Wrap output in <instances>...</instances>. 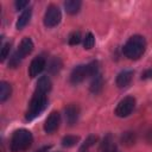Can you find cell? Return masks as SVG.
Segmentation results:
<instances>
[{"label": "cell", "mask_w": 152, "mask_h": 152, "mask_svg": "<svg viewBox=\"0 0 152 152\" xmlns=\"http://www.w3.org/2000/svg\"><path fill=\"white\" fill-rule=\"evenodd\" d=\"M134 108H135V99L133 96H125L118 102L114 109V114L118 118H127L133 113Z\"/></svg>", "instance_id": "7"}, {"label": "cell", "mask_w": 152, "mask_h": 152, "mask_svg": "<svg viewBox=\"0 0 152 152\" xmlns=\"http://www.w3.org/2000/svg\"><path fill=\"white\" fill-rule=\"evenodd\" d=\"M31 17H32V8L31 7H27L26 10H24L20 15L18 17L17 19V23H15V27L17 30H23L31 20Z\"/></svg>", "instance_id": "12"}, {"label": "cell", "mask_w": 152, "mask_h": 152, "mask_svg": "<svg viewBox=\"0 0 152 152\" xmlns=\"http://www.w3.org/2000/svg\"><path fill=\"white\" fill-rule=\"evenodd\" d=\"M103 86H104V83H103V77L101 76V74H97V75H95L94 77H91V82H90V86H89V90H90V93L97 95V94H100V93L102 91Z\"/></svg>", "instance_id": "13"}, {"label": "cell", "mask_w": 152, "mask_h": 152, "mask_svg": "<svg viewBox=\"0 0 152 152\" xmlns=\"http://www.w3.org/2000/svg\"><path fill=\"white\" fill-rule=\"evenodd\" d=\"M147 48V43L144 36L133 34L131 36L122 46V53L126 58L131 61H137L145 53Z\"/></svg>", "instance_id": "1"}, {"label": "cell", "mask_w": 152, "mask_h": 152, "mask_svg": "<svg viewBox=\"0 0 152 152\" xmlns=\"http://www.w3.org/2000/svg\"><path fill=\"white\" fill-rule=\"evenodd\" d=\"M94 45H95V37H94V34L91 32L86 33V36L83 38V48L86 50H90Z\"/></svg>", "instance_id": "20"}, {"label": "cell", "mask_w": 152, "mask_h": 152, "mask_svg": "<svg viewBox=\"0 0 152 152\" xmlns=\"http://www.w3.org/2000/svg\"><path fill=\"white\" fill-rule=\"evenodd\" d=\"M48 103H49L48 94L34 89V93H33V95L30 100L28 108H27L26 114H25V119L27 121H32L33 119L39 116L46 109Z\"/></svg>", "instance_id": "2"}, {"label": "cell", "mask_w": 152, "mask_h": 152, "mask_svg": "<svg viewBox=\"0 0 152 152\" xmlns=\"http://www.w3.org/2000/svg\"><path fill=\"white\" fill-rule=\"evenodd\" d=\"M64 116L69 126H75L80 118V107L76 103H70L64 109Z\"/></svg>", "instance_id": "10"}, {"label": "cell", "mask_w": 152, "mask_h": 152, "mask_svg": "<svg viewBox=\"0 0 152 152\" xmlns=\"http://www.w3.org/2000/svg\"><path fill=\"white\" fill-rule=\"evenodd\" d=\"M52 152H59V151H52Z\"/></svg>", "instance_id": "29"}, {"label": "cell", "mask_w": 152, "mask_h": 152, "mask_svg": "<svg viewBox=\"0 0 152 152\" xmlns=\"http://www.w3.org/2000/svg\"><path fill=\"white\" fill-rule=\"evenodd\" d=\"M80 152H88V151H80Z\"/></svg>", "instance_id": "28"}, {"label": "cell", "mask_w": 152, "mask_h": 152, "mask_svg": "<svg viewBox=\"0 0 152 152\" xmlns=\"http://www.w3.org/2000/svg\"><path fill=\"white\" fill-rule=\"evenodd\" d=\"M148 78H152V68L146 69V70L141 74V80H148Z\"/></svg>", "instance_id": "26"}, {"label": "cell", "mask_w": 152, "mask_h": 152, "mask_svg": "<svg viewBox=\"0 0 152 152\" xmlns=\"http://www.w3.org/2000/svg\"><path fill=\"white\" fill-rule=\"evenodd\" d=\"M32 142V133L26 128H19L12 133L10 140V150L12 152H24L31 147Z\"/></svg>", "instance_id": "4"}, {"label": "cell", "mask_w": 152, "mask_h": 152, "mask_svg": "<svg viewBox=\"0 0 152 152\" xmlns=\"http://www.w3.org/2000/svg\"><path fill=\"white\" fill-rule=\"evenodd\" d=\"M99 74V62L91 61L88 64H78L70 72V83L77 86L88 77H94Z\"/></svg>", "instance_id": "3"}, {"label": "cell", "mask_w": 152, "mask_h": 152, "mask_svg": "<svg viewBox=\"0 0 152 152\" xmlns=\"http://www.w3.org/2000/svg\"><path fill=\"white\" fill-rule=\"evenodd\" d=\"M80 138L76 135H65L62 139V146L63 147H72L78 142Z\"/></svg>", "instance_id": "19"}, {"label": "cell", "mask_w": 152, "mask_h": 152, "mask_svg": "<svg viewBox=\"0 0 152 152\" xmlns=\"http://www.w3.org/2000/svg\"><path fill=\"white\" fill-rule=\"evenodd\" d=\"M34 45H33V42L30 37H24L18 46V49L15 50V52L10 57V61H8V66L10 68H17L21 61L32 52Z\"/></svg>", "instance_id": "5"}, {"label": "cell", "mask_w": 152, "mask_h": 152, "mask_svg": "<svg viewBox=\"0 0 152 152\" xmlns=\"http://www.w3.org/2000/svg\"><path fill=\"white\" fill-rule=\"evenodd\" d=\"M12 94V87L8 82L6 81H1L0 82V101L1 102H5L6 100L10 99Z\"/></svg>", "instance_id": "16"}, {"label": "cell", "mask_w": 152, "mask_h": 152, "mask_svg": "<svg viewBox=\"0 0 152 152\" xmlns=\"http://www.w3.org/2000/svg\"><path fill=\"white\" fill-rule=\"evenodd\" d=\"M28 1L27 0H17L15 2H14V7H15V10L17 11H24V10H26L27 8V6H28Z\"/></svg>", "instance_id": "24"}, {"label": "cell", "mask_w": 152, "mask_h": 152, "mask_svg": "<svg viewBox=\"0 0 152 152\" xmlns=\"http://www.w3.org/2000/svg\"><path fill=\"white\" fill-rule=\"evenodd\" d=\"M59 125H61V114L57 110H53L49 114V116L46 118V120L44 122V131L46 133L51 134L58 129Z\"/></svg>", "instance_id": "9"}, {"label": "cell", "mask_w": 152, "mask_h": 152, "mask_svg": "<svg viewBox=\"0 0 152 152\" xmlns=\"http://www.w3.org/2000/svg\"><path fill=\"white\" fill-rule=\"evenodd\" d=\"M81 40H82V36H81V32H78V31L71 32L68 37V43L70 45H77L81 43Z\"/></svg>", "instance_id": "22"}, {"label": "cell", "mask_w": 152, "mask_h": 152, "mask_svg": "<svg viewBox=\"0 0 152 152\" xmlns=\"http://www.w3.org/2000/svg\"><path fill=\"white\" fill-rule=\"evenodd\" d=\"M133 70H129V69H125L122 71H120L118 75H116V78H115V84L118 88L120 89H124V88H127L132 80H133Z\"/></svg>", "instance_id": "11"}, {"label": "cell", "mask_w": 152, "mask_h": 152, "mask_svg": "<svg viewBox=\"0 0 152 152\" xmlns=\"http://www.w3.org/2000/svg\"><path fill=\"white\" fill-rule=\"evenodd\" d=\"M122 144L125 142V144H133L134 142V134L133 133H131V132H127V133H125L124 135H122Z\"/></svg>", "instance_id": "25"}, {"label": "cell", "mask_w": 152, "mask_h": 152, "mask_svg": "<svg viewBox=\"0 0 152 152\" xmlns=\"http://www.w3.org/2000/svg\"><path fill=\"white\" fill-rule=\"evenodd\" d=\"M62 69V61L58 57H55L50 61V63L48 64V70L51 75H55L57 72H59V70Z\"/></svg>", "instance_id": "18"}, {"label": "cell", "mask_w": 152, "mask_h": 152, "mask_svg": "<svg viewBox=\"0 0 152 152\" xmlns=\"http://www.w3.org/2000/svg\"><path fill=\"white\" fill-rule=\"evenodd\" d=\"M96 140H97V138L95 135H88V138L82 142V145L80 147V151H88L89 147H91V146L95 145Z\"/></svg>", "instance_id": "21"}, {"label": "cell", "mask_w": 152, "mask_h": 152, "mask_svg": "<svg viewBox=\"0 0 152 152\" xmlns=\"http://www.w3.org/2000/svg\"><path fill=\"white\" fill-rule=\"evenodd\" d=\"M50 148H51V146H43V147H40L39 150H37L36 152H49Z\"/></svg>", "instance_id": "27"}, {"label": "cell", "mask_w": 152, "mask_h": 152, "mask_svg": "<svg viewBox=\"0 0 152 152\" xmlns=\"http://www.w3.org/2000/svg\"><path fill=\"white\" fill-rule=\"evenodd\" d=\"M61 20H62V12H61L59 7L53 4L49 5L46 7V11H45L44 18H43L44 26L48 28L56 27L57 25H59Z\"/></svg>", "instance_id": "6"}, {"label": "cell", "mask_w": 152, "mask_h": 152, "mask_svg": "<svg viewBox=\"0 0 152 152\" xmlns=\"http://www.w3.org/2000/svg\"><path fill=\"white\" fill-rule=\"evenodd\" d=\"M81 6H82V2L80 0H68L64 2V8H65V12L68 14H77L81 10Z\"/></svg>", "instance_id": "14"}, {"label": "cell", "mask_w": 152, "mask_h": 152, "mask_svg": "<svg viewBox=\"0 0 152 152\" xmlns=\"http://www.w3.org/2000/svg\"><path fill=\"white\" fill-rule=\"evenodd\" d=\"M45 68H46V58L43 55H38L31 61L28 65V76L31 78H34L38 75H40Z\"/></svg>", "instance_id": "8"}, {"label": "cell", "mask_w": 152, "mask_h": 152, "mask_svg": "<svg viewBox=\"0 0 152 152\" xmlns=\"http://www.w3.org/2000/svg\"><path fill=\"white\" fill-rule=\"evenodd\" d=\"M10 51H11V43L10 42L4 43L1 45V50H0V61L1 62L6 61V58L10 56Z\"/></svg>", "instance_id": "23"}, {"label": "cell", "mask_w": 152, "mask_h": 152, "mask_svg": "<svg viewBox=\"0 0 152 152\" xmlns=\"http://www.w3.org/2000/svg\"><path fill=\"white\" fill-rule=\"evenodd\" d=\"M36 90H39V91H43V93H46V94L51 90V81H50L48 75L40 76L38 78L37 86H36Z\"/></svg>", "instance_id": "15"}, {"label": "cell", "mask_w": 152, "mask_h": 152, "mask_svg": "<svg viewBox=\"0 0 152 152\" xmlns=\"http://www.w3.org/2000/svg\"><path fill=\"white\" fill-rule=\"evenodd\" d=\"M101 152H118L115 145L113 144L112 134H107L103 138V141L101 144Z\"/></svg>", "instance_id": "17"}]
</instances>
